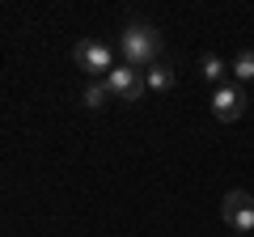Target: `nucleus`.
<instances>
[{"label":"nucleus","instance_id":"f257e3e1","mask_svg":"<svg viewBox=\"0 0 254 237\" xmlns=\"http://www.w3.org/2000/svg\"><path fill=\"white\" fill-rule=\"evenodd\" d=\"M123 59L127 68H136V72H148V68L157 64V51H161V34H157V26H144V21H131V26L123 30Z\"/></svg>","mask_w":254,"mask_h":237},{"label":"nucleus","instance_id":"f03ea898","mask_svg":"<svg viewBox=\"0 0 254 237\" xmlns=\"http://www.w3.org/2000/svg\"><path fill=\"white\" fill-rule=\"evenodd\" d=\"M225 225L233 233H250L254 229V195H246V191L225 195Z\"/></svg>","mask_w":254,"mask_h":237},{"label":"nucleus","instance_id":"7ed1b4c3","mask_svg":"<svg viewBox=\"0 0 254 237\" xmlns=\"http://www.w3.org/2000/svg\"><path fill=\"white\" fill-rule=\"evenodd\" d=\"M72 59H76V68H85V72H110V47L106 43H93V38H85V43H76V51H72Z\"/></svg>","mask_w":254,"mask_h":237},{"label":"nucleus","instance_id":"20e7f679","mask_svg":"<svg viewBox=\"0 0 254 237\" xmlns=\"http://www.w3.org/2000/svg\"><path fill=\"white\" fill-rule=\"evenodd\" d=\"M106 89H110V98H140V89H144V81H140V72L136 68H110V76H106Z\"/></svg>","mask_w":254,"mask_h":237},{"label":"nucleus","instance_id":"39448f33","mask_svg":"<svg viewBox=\"0 0 254 237\" xmlns=\"http://www.w3.org/2000/svg\"><path fill=\"white\" fill-rule=\"evenodd\" d=\"M242 110H246V102H242V93H237L233 85H220V89L212 93V115H216L220 123H233Z\"/></svg>","mask_w":254,"mask_h":237},{"label":"nucleus","instance_id":"423d86ee","mask_svg":"<svg viewBox=\"0 0 254 237\" xmlns=\"http://www.w3.org/2000/svg\"><path fill=\"white\" fill-rule=\"evenodd\" d=\"M144 85H148V89H157V93H165V89L174 85V72H170L165 64H153V68L144 72Z\"/></svg>","mask_w":254,"mask_h":237},{"label":"nucleus","instance_id":"0eeeda50","mask_svg":"<svg viewBox=\"0 0 254 237\" xmlns=\"http://www.w3.org/2000/svg\"><path fill=\"white\" fill-rule=\"evenodd\" d=\"M85 106H89V110H102V106H106V102H110V89H106V81H93L89 85V89H85Z\"/></svg>","mask_w":254,"mask_h":237},{"label":"nucleus","instance_id":"6e6552de","mask_svg":"<svg viewBox=\"0 0 254 237\" xmlns=\"http://www.w3.org/2000/svg\"><path fill=\"white\" fill-rule=\"evenodd\" d=\"M233 72H237V81H254V51H242L233 59Z\"/></svg>","mask_w":254,"mask_h":237},{"label":"nucleus","instance_id":"1a4fd4ad","mask_svg":"<svg viewBox=\"0 0 254 237\" xmlns=\"http://www.w3.org/2000/svg\"><path fill=\"white\" fill-rule=\"evenodd\" d=\"M203 76H208V81H220V76H225V64H220L216 55H203Z\"/></svg>","mask_w":254,"mask_h":237}]
</instances>
